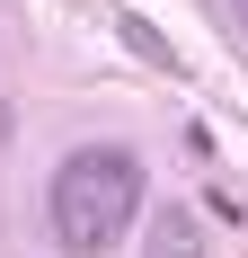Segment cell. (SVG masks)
I'll return each mask as SVG.
<instances>
[{
  "instance_id": "cell-1",
  "label": "cell",
  "mask_w": 248,
  "mask_h": 258,
  "mask_svg": "<svg viewBox=\"0 0 248 258\" xmlns=\"http://www.w3.org/2000/svg\"><path fill=\"white\" fill-rule=\"evenodd\" d=\"M45 205H53V240L71 258H106L142 214V160L124 143H80V152H62Z\"/></svg>"
},
{
  "instance_id": "cell-2",
  "label": "cell",
  "mask_w": 248,
  "mask_h": 258,
  "mask_svg": "<svg viewBox=\"0 0 248 258\" xmlns=\"http://www.w3.org/2000/svg\"><path fill=\"white\" fill-rule=\"evenodd\" d=\"M142 258H204V223H195L186 205H160V214H151Z\"/></svg>"
},
{
  "instance_id": "cell-3",
  "label": "cell",
  "mask_w": 248,
  "mask_h": 258,
  "mask_svg": "<svg viewBox=\"0 0 248 258\" xmlns=\"http://www.w3.org/2000/svg\"><path fill=\"white\" fill-rule=\"evenodd\" d=\"M115 36H124V53H142L151 72H177V45L160 36V27H142V18H115Z\"/></svg>"
},
{
  "instance_id": "cell-4",
  "label": "cell",
  "mask_w": 248,
  "mask_h": 258,
  "mask_svg": "<svg viewBox=\"0 0 248 258\" xmlns=\"http://www.w3.org/2000/svg\"><path fill=\"white\" fill-rule=\"evenodd\" d=\"M0 143H9V107H0Z\"/></svg>"
}]
</instances>
